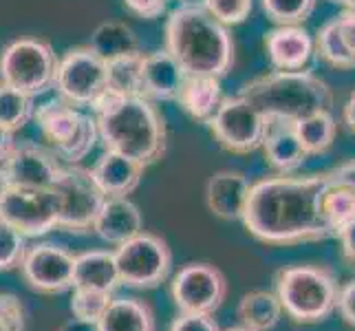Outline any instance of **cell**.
<instances>
[{
	"label": "cell",
	"mask_w": 355,
	"mask_h": 331,
	"mask_svg": "<svg viewBox=\"0 0 355 331\" xmlns=\"http://www.w3.org/2000/svg\"><path fill=\"white\" fill-rule=\"evenodd\" d=\"M329 173L274 175L252 183L243 226L250 235L272 248L334 239L322 214V192Z\"/></svg>",
	"instance_id": "1"
},
{
	"label": "cell",
	"mask_w": 355,
	"mask_h": 331,
	"mask_svg": "<svg viewBox=\"0 0 355 331\" xmlns=\"http://www.w3.org/2000/svg\"><path fill=\"white\" fill-rule=\"evenodd\" d=\"M91 110L104 151L121 153L146 168L164 159L168 128L162 110L153 100L106 91Z\"/></svg>",
	"instance_id": "2"
},
{
	"label": "cell",
	"mask_w": 355,
	"mask_h": 331,
	"mask_svg": "<svg viewBox=\"0 0 355 331\" xmlns=\"http://www.w3.org/2000/svg\"><path fill=\"white\" fill-rule=\"evenodd\" d=\"M166 46L188 76L225 78L234 67L236 46L230 27L203 5H181L166 20Z\"/></svg>",
	"instance_id": "3"
},
{
	"label": "cell",
	"mask_w": 355,
	"mask_h": 331,
	"mask_svg": "<svg viewBox=\"0 0 355 331\" xmlns=\"http://www.w3.org/2000/svg\"><path fill=\"white\" fill-rule=\"evenodd\" d=\"M265 117L302 119L334 108V91L311 71H269L250 80L241 93Z\"/></svg>",
	"instance_id": "4"
},
{
	"label": "cell",
	"mask_w": 355,
	"mask_h": 331,
	"mask_svg": "<svg viewBox=\"0 0 355 331\" xmlns=\"http://www.w3.org/2000/svg\"><path fill=\"white\" fill-rule=\"evenodd\" d=\"M276 294L283 312L296 325H320L338 312L342 283L331 267L298 263L276 272Z\"/></svg>",
	"instance_id": "5"
},
{
	"label": "cell",
	"mask_w": 355,
	"mask_h": 331,
	"mask_svg": "<svg viewBox=\"0 0 355 331\" xmlns=\"http://www.w3.org/2000/svg\"><path fill=\"white\" fill-rule=\"evenodd\" d=\"M33 119L38 121L42 137L64 164H80L100 142L95 115L84 113V108L69 104L60 95L35 106Z\"/></svg>",
	"instance_id": "6"
},
{
	"label": "cell",
	"mask_w": 355,
	"mask_h": 331,
	"mask_svg": "<svg viewBox=\"0 0 355 331\" xmlns=\"http://www.w3.org/2000/svg\"><path fill=\"white\" fill-rule=\"evenodd\" d=\"M60 58L44 38H16L0 51V82L31 97L55 89Z\"/></svg>",
	"instance_id": "7"
},
{
	"label": "cell",
	"mask_w": 355,
	"mask_h": 331,
	"mask_svg": "<svg viewBox=\"0 0 355 331\" xmlns=\"http://www.w3.org/2000/svg\"><path fill=\"white\" fill-rule=\"evenodd\" d=\"M108 91V67L89 44L73 46L60 58L55 93L78 108H93Z\"/></svg>",
	"instance_id": "8"
},
{
	"label": "cell",
	"mask_w": 355,
	"mask_h": 331,
	"mask_svg": "<svg viewBox=\"0 0 355 331\" xmlns=\"http://www.w3.org/2000/svg\"><path fill=\"white\" fill-rule=\"evenodd\" d=\"M115 259L121 285L132 289H155L166 283L173 269V250L153 232H141L117 245Z\"/></svg>",
	"instance_id": "9"
},
{
	"label": "cell",
	"mask_w": 355,
	"mask_h": 331,
	"mask_svg": "<svg viewBox=\"0 0 355 331\" xmlns=\"http://www.w3.org/2000/svg\"><path fill=\"white\" fill-rule=\"evenodd\" d=\"M60 199L58 230L89 232L106 201V194L95 183L91 168L64 164V170L53 186Z\"/></svg>",
	"instance_id": "10"
},
{
	"label": "cell",
	"mask_w": 355,
	"mask_h": 331,
	"mask_svg": "<svg viewBox=\"0 0 355 331\" xmlns=\"http://www.w3.org/2000/svg\"><path fill=\"white\" fill-rule=\"evenodd\" d=\"M212 137L223 151L250 155L263 148L267 117L243 95L225 97L214 117L207 121Z\"/></svg>",
	"instance_id": "11"
},
{
	"label": "cell",
	"mask_w": 355,
	"mask_h": 331,
	"mask_svg": "<svg viewBox=\"0 0 355 331\" xmlns=\"http://www.w3.org/2000/svg\"><path fill=\"white\" fill-rule=\"evenodd\" d=\"M179 312L214 314L227 298V278L212 263H186L170 283Z\"/></svg>",
	"instance_id": "12"
},
{
	"label": "cell",
	"mask_w": 355,
	"mask_h": 331,
	"mask_svg": "<svg viewBox=\"0 0 355 331\" xmlns=\"http://www.w3.org/2000/svg\"><path fill=\"white\" fill-rule=\"evenodd\" d=\"M0 219L9 221L27 239H38L51 230H58L60 199L53 188L31 190L11 186L0 199Z\"/></svg>",
	"instance_id": "13"
},
{
	"label": "cell",
	"mask_w": 355,
	"mask_h": 331,
	"mask_svg": "<svg viewBox=\"0 0 355 331\" xmlns=\"http://www.w3.org/2000/svg\"><path fill=\"white\" fill-rule=\"evenodd\" d=\"M20 274L33 291L64 294L73 287L76 254L58 243H33L20 263Z\"/></svg>",
	"instance_id": "14"
},
{
	"label": "cell",
	"mask_w": 355,
	"mask_h": 331,
	"mask_svg": "<svg viewBox=\"0 0 355 331\" xmlns=\"http://www.w3.org/2000/svg\"><path fill=\"white\" fill-rule=\"evenodd\" d=\"M3 168L9 177V183L16 188L49 190L55 186L64 170V164L53 151H46L35 144H16Z\"/></svg>",
	"instance_id": "15"
},
{
	"label": "cell",
	"mask_w": 355,
	"mask_h": 331,
	"mask_svg": "<svg viewBox=\"0 0 355 331\" xmlns=\"http://www.w3.org/2000/svg\"><path fill=\"white\" fill-rule=\"evenodd\" d=\"M263 46L276 71H304L315 56V40L302 24H285L267 31Z\"/></svg>",
	"instance_id": "16"
},
{
	"label": "cell",
	"mask_w": 355,
	"mask_h": 331,
	"mask_svg": "<svg viewBox=\"0 0 355 331\" xmlns=\"http://www.w3.org/2000/svg\"><path fill=\"white\" fill-rule=\"evenodd\" d=\"M265 162L278 175H293L307 162V151L298 137L296 121L285 117H267V130L263 139Z\"/></svg>",
	"instance_id": "17"
},
{
	"label": "cell",
	"mask_w": 355,
	"mask_h": 331,
	"mask_svg": "<svg viewBox=\"0 0 355 331\" xmlns=\"http://www.w3.org/2000/svg\"><path fill=\"white\" fill-rule=\"evenodd\" d=\"M252 183L239 170H218L205 183V203L216 219L243 221Z\"/></svg>",
	"instance_id": "18"
},
{
	"label": "cell",
	"mask_w": 355,
	"mask_h": 331,
	"mask_svg": "<svg viewBox=\"0 0 355 331\" xmlns=\"http://www.w3.org/2000/svg\"><path fill=\"white\" fill-rule=\"evenodd\" d=\"M186 71L168 49L144 53L141 62V95L153 102H177Z\"/></svg>",
	"instance_id": "19"
},
{
	"label": "cell",
	"mask_w": 355,
	"mask_h": 331,
	"mask_svg": "<svg viewBox=\"0 0 355 331\" xmlns=\"http://www.w3.org/2000/svg\"><path fill=\"white\" fill-rule=\"evenodd\" d=\"M144 170L146 166L126 155L104 151V155L91 168V175L106 197H128L139 188Z\"/></svg>",
	"instance_id": "20"
},
{
	"label": "cell",
	"mask_w": 355,
	"mask_h": 331,
	"mask_svg": "<svg viewBox=\"0 0 355 331\" xmlns=\"http://www.w3.org/2000/svg\"><path fill=\"white\" fill-rule=\"evenodd\" d=\"M93 232L102 241L121 245L144 232V217L139 207L128 197H106L100 214H97Z\"/></svg>",
	"instance_id": "21"
},
{
	"label": "cell",
	"mask_w": 355,
	"mask_h": 331,
	"mask_svg": "<svg viewBox=\"0 0 355 331\" xmlns=\"http://www.w3.org/2000/svg\"><path fill=\"white\" fill-rule=\"evenodd\" d=\"M223 89H221V78L214 76H188L183 78V84L177 95V104L188 117L194 121L207 124L218 106L223 104Z\"/></svg>",
	"instance_id": "22"
},
{
	"label": "cell",
	"mask_w": 355,
	"mask_h": 331,
	"mask_svg": "<svg viewBox=\"0 0 355 331\" xmlns=\"http://www.w3.org/2000/svg\"><path fill=\"white\" fill-rule=\"evenodd\" d=\"M121 285L115 252L111 250H89L76 254V274L73 287L113 291Z\"/></svg>",
	"instance_id": "23"
},
{
	"label": "cell",
	"mask_w": 355,
	"mask_h": 331,
	"mask_svg": "<svg viewBox=\"0 0 355 331\" xmlns=\"http://www.w3.org/2000/svg\"><path fill=\"white\" fill-rule=\"evenodd\" d=\"M100 331H157L155 312L146 300L115 296L97 323Z\"/></svg>",
	"instance_id": "24"
},
{
	"label": "cell",
	"mask_w": 355,
	"mask_h": 331,
	"mask_svg": "<svg viewBox=\"0 0 355 331\" xmlns=\"http://www.w3.org/2000/svg\"><path fill=\"white\" fill-rule=\"evenodd\" d=\"M283 305L276 291H267V289H254L248 291L241 298L236 316L243 327L254 329V331H272L280 318H283Z\"/></svg>",
	"instance_id": "25"
},
{
	"label": "cell",
	"mask_w": 355,
	"mask_h": 331,
	"mask_svg": "<svg viewBox=\"0 0 355 331\" xmlns=\"http://www.w3.org/2000/svg\"><path fill=\"white\" fill-rule=\"evenodd\" d=\"M89 46L104 60V62H111V60L137 53L139 38L126 22L108 20V22L97 24V29L91 33Z\"/></svg>",
	"instance_id": "26"
},
{
	"label": "cell",
	"mask_w": 355,
	"mask_h": 331,
	"mask_svg": "<svg viewBox=\"0 0 355 331\" xmlns=\"http://www.w3.org/2000/svg\"><path fill=\"white\" fill-rule=\"evenodd\" d=\"M322 214L334 232V239H338L340 232L355 221V186L336 179L331 170H329V181L322 192Z\"/></svg>",
	"instance_id": "27"
},
{
	"label": "cell",
	"mask_w": 355,
	"mask_h": 331,
	"mask_svg": "<svg viewBox=\"0 0 355 331\" xmlns=\"http://www.w3.org/2000/svg\"><path fill=\"white\" fill-rule=\"evenodd\" d=\"M296 130L304 151L311 157V155H322L331 148L338 135V124L331 110H318V113L296 119Z\"/></svg>",
	"instance_id": "28"
},
{
	"label": "cell",
	"mask_w": 355,
	"mask_h": 331,
	"mask_svg": "<svg viewBox=\"0 0 355 331\" xmlns=\"http://www.w3.org/2000/svg\"><path fill=\"white\" fill-rule=\"evenodd\" d=\"M315 56L327 62L334 69H342L349 71L355 69V56L347 49L345 40H342L340 29H338V20L331 18L329 22H324L315 33Z\"/></svg>",
	"instance_id": "29"
},
{
	"label": "cell",
	"mask_w": 355,
	"mask_h": 331,
	"mask_svg": "<svg viewBox=\"0 0 355 331\" xmlns=\"http://www.w3.org/2000/svg\"><path fill=\"white\" fill-rule=\"evenodd\" d=\"M35 115V97L0 82V124L16 133Z\"/></svg>",
	"instance_id": "30"
},
{
	"label": "cell",
	"mask_w": 355,
	"mask_h": 331,
	"mask_svg": "<svg viewBox=\"0 0 355 331\" xmlns=\"http://www.w3.org/2000/svg\"><path fill=\"white\" fill-rule=\"evenodd\" d=\"M141 62H144L141 51L106 62L108 91L119 95H141Z\"/></svg>",
	"instance_id": "31"
},
{
	"label": "cell",
	"mask_w": 355,
	"mask_h": 331,
	"mask_svg": "<svg viewBox=\"0 0 355 331\" xmlns=\"http://www.w3.org/2000/svg\"><path fill=\"white\" fill-rule=\"evenodd\" d=\"M113 291H100V289H82L73 287L71 296V314L73 318L84 323H100V318L108 309V305L113 303Z\"/></svg>",
	"instance_id": "32"
},
{
	"label": "cell",
	"mask_w": 355,
	"mask_h": 331,
	"mask_svg": "<svg viewBox=\"0 0 355 331\" xmlns=\"http://www.w3.org/2000/svg\"><path fill=\"white\" fill-rule=\"evenodd\" d=\"M261 5L265 16L276 27H285V24H302L309 20L318 0H261Z\"/></svg>",
	"instance_id": "33"
},
{
	"label": "cell",
	"mask_w": 355,
	"mask_h": 331,
	"mask_svg": "<svg viewBox=\"0 0 355 331\" xmlns=\"http://www.w3.org/2000/svg\"><path fill=\"white\" fill-rule=\"evenodd\" d=\"M27 237L16 230L9 221L0 219V272L18 269L27 254Z\"/></svg>",
	"instance_id": "34"
},
{
	"label": "cell",
	"mask_w": 355,
	"mask_h": 331,
	"mask_svg": "<svg viewBox=\"0 0 355 331\" xmlns=\"http://www.w3.org/2000/svg\"><path fill=\"white\" fill-rule=\"evenodd\" d=\"M201 5L225 27H236L252 16L254 0H201Z\"/></svg>",
	"instance_id": "35"
},
{
	"label": "cell",
	"mask_w": 355,
	"mask_h": 331,
	"mask_svg": "<svg viewBox=\"0 0 355 331\" xmlns=\"http://www.w3.org/2000/svg\"><path fill=\"white\" fill-rule=\"evenodd\" d=\"M0 331H24V309L14 294H0Z\"/></svg>",
	"instance_id": "36"
},
{
	"label": "cell",
	"mask_w": 355,
	"mask_h": 331,
	"mask_svg": "<svg viewBox=\"0 0 355 331\" xmlns=\"http://www.w3.org/2000/svg\"><path fill=\"white\" fill-rule=\"evenodd\" d=\"M170 331H223V329L214 321V314L179 312V316L170 325Z\"/></svg>",
	"instance_id": "37"
},
{
	"label": "cell",
	"mask_w": 355,
	"mask_h": 331,
	"mask_svg": "<svg viewBox=\"0 0 355 331\" xmlns=\"http://www.w3.org/2000/svg\"><path fill=\"white\" fill-rule=\"evenodd\" d=\"M124 7L130 11L132 16L141 20H155L166 14L168 0H121Z\"/></svg>",
	"instance_id": "38"
},
{
	"label": "cell",
	"mask_w": 355,
	"mask_h": 331,
	"mask_svg": "<svg viewBox=\"0 0 355 331\" xmlns=\"http://www.w3.org/2000/svg\"><path fill=\"white\" fill-rule=\"evenodd\" d=\"M338 314L349 327L355 329V278L342 283L338 298Z\"/></svg>",
	"instance_id": "39"
},
{
	"label": "cell",
	"mask_w": 355,
	"mask_h": 331,
	"mask_svg": "<svg viewBox=\"0 0 355 331\" xmlns=\"http://www.w3.org/2000/svg\"><path fill=\"white\" fill-rule=\"evenodd\" d=\"M336 20L342 40H345L347 49L355 56V9H345L340 16H336Z\"/></svg>",
	"instance_id": "40"
},
{
	"label": "cell",
	"mask_w": 355,
	"mask_h": 331,
	"mask_svg": "<svg viewBox=\"0 0 355 331\" xmlns=\"http://www.w3.org/2000/svg\"><path fill=\"white\" fill-rule=\"evenodd\" d=\"M338 241H340V248H342V256H345V261L355 267V221L340 232Z\"/></svg>",
	"instance_id": "41"
},
{
	"label": "cell",
	"mask_w": 355,
	"mask_h": 331,
	"mask_svg": "<svg viewBox=\"0 0 355 331\" xmlns=\"http://www.w3.org/2000/svg\"><path fill=\"white\" fill-rule=\"evenodd\" d=\"M14 146H16V142H14V133L7 130L3 124H0V164L5 162L7 155L11 153V148H14Z\"/></svg>",
	"instance_id": "42"
},
{
	"label": "cell",
	"mask_w": 355,
	"mask_h": 331,
	"mask_svg": "<svg viewBox=\"0 0 355 331\" xmlns=\"http://www.w3.org/2000/svg\"><path fill=\"white\" fill-rule=\"evenodd\" d=\"M331 175L336 179L349 181V183H353V186H355V159H351V162H345V164H340L338 168H334Z\"/></svg>",
	"instance_id": "43"
},
{
	"label": "cell",
	"mask_w": 355,
	"mask_h": 331,
	"mask_svg": "<svg viewBox=\"0 0 355 331\" xmlns=\"http://www.w3.org/2000/svg\"><path fill=\"white\" fill-rule=\"evenodd\" d=\"M342 119H345V124L351 133H355V91L349 95V100L342 108Z\"/></svg>",
	"instance_id": "44"
},
{
	"label": "cell",
	"mask_w": 355,
	"mask_h": 331,
	"mask_svg": "<svg viewBox=\"0 0 355 331\" xmlns=\"http://www.w3.org/2000/svg\"><path fill=\"white\" fill-rule=\"evenodd\" d=\"M58 331H100V329H97L95 323H84V321H78V318H71V321L64 323Z\"/></svg>",
	"instance_id": "45"
},
{
	"label": "cell",
	"mask_w": 355,
	"mask_h": 331,
	"mask_svg": "<svg viewBox=\"0 0 355 331\" xmlns=\"http://www.w3.org/2000/svg\"><path fill=\"white\" fill-rule=\"evenodd\" d=\"M11 188V183H9V177H7V173H5V168H3V164H0V199L5 197L7 194V190Z\"/></svg>",
	"instance_id": "46"
},
{
	"label": "cell",
	"mask_w": 355,
	"mask_h": 331,
	"mask_svg": "<svg viewBox=\"0 0 355 331\" xmlns=\"http://www.w3.org/2000/svg\"><path fill=\"white\" fill-rule=\"evenodd\" d=\"M331 3L345 7V9H355V0H331Z\"/></svg>",
	"instance_id": "47"
},
{
	"label": "cell",
	"mask_w": 355,
	"mask_h": 331,
	"mask_svg": "<svg viewBox=\"0 0 355 331\" xmlns=\"http://www.w3.org/2000/svg\"><path fill=\"white\" fill-rule=\"evenodd\" d=\"M223 331H254V329H248V327L239 325V327H230V329H223Z\"/></svg>",
	"instance_id": "48"
},
{
	"label": "cell",
	"mask_w": 355,
	"mask_h": 331,
	"mask_svg": "<svg viewBox=\"0 0 355 331\" xmlns=\"http://www.w3.org/2000/svg\"><path fill=\"white\" fill-rule=\"evenodd\" d=\"M179 3H181V5H190V3H192V0H179Z\"/></svg>",
	"instance_id": "49"
}]
</instances>
